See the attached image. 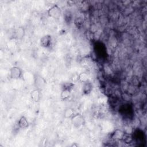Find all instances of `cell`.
Instances as JSON below:
<instances>
[{
  "label": "cell",
  "instance_id": "cell-8",
  "mask_svg": "<svg viewBox=\"0 0 147 147\" xmlns=\"http://www.w3.org/2000/svg\"><path fill=\"white\" fill-rule=\"evenodd\" d=\"M17 125H18V127L21 129H26L29 126V122H28L27 118L24 115L21 116L19 118V119L17 121Z\"/></svg>",
  "mask_w": 147,
  "mask_h": 147
},
{
  "label": "cell",
  "instance_id": "cell-10",
  "mask_svg": "<svg viewBox=\"0 0 147 147\" xmlns=\"http://www.w3.org/2000/svg\"><path fill=\"white\" fill-rule=\"evenodd\" d=\"M133 140H134V137L131 134L125 132V134L121 141L126 144H130L133 142Z\"/></svg>",
  "mask_w": 147,
  "mask_h": 147
},
{
  "label": "cell",
  "instance_id": "cell-14",
  "mask_svg": "<svg viewBox=\"0 0 147 147\" xmlns=\"http://www.w3.org/2000/svg\"><path fill=\"white\" fill-rule=\"evenodd\" d=\"M75 84L72 83V82H65L62 85V89H64V90H68L69 91H71L74 89V87H75Z\"/></svg>",
  "mask_w": 147,
  "mask_h": 147
},
{
  "label": "cell",
  "instance_id": "cell-1",
  "mask_svg": "<svg viewBox=\"0 0 147 147\" xmlns=\"http://www.w3.org/2000/svg\"><path fill=\"white\" fill-rule=\"evenodd\" d=\"M47 14L51 18L57 19L61 16L62 10L59 6L55 4L48 9Z\"/></svg>",
  "mask_w": 147,
  "mask_h": 147
},
{
  "label": "cell",
  "instance_id": "cell-2",
  "mask_svg": "<svg viewBox=\"0 0 147 147\" xmlns=\"http://www.w3.org/2000/svg\"><path fill=\"white\" fill-rule=\"evenodd\" d=\"M71 121L73 126L76 128L82 127L85 123V119L80 114H74L71 118Z\"/></svg>",
  "mask_w": 147,
  "mask_h": 147
},
{
  "label": "cell",
  "instance_id": "cell-11",
  "mask_svg": "<svg viewBox=\"0 0 147 147\" xmlns=\"http://www.w3.org/2000/svg\"><path fill=\"white\" fill-rule=\"evenodd\" d=\"M71 91L62 89L61 92L60 93V98L62 100H66L71 96Z\"/></svg>",
  "mask_w": 147,
  "mask_h": 147
},
{
  "label": "cell",
  "instance_id": "cell-5",
  "mask_svg": "<svg viewBox=\"0 0 147 147\" xmlns=\"http://www.w3.org/2000/svg\"><path fill=\"white\" fill-rule=\"evenodd\" d=\"M52 43V36L49 34L43 36L40 40V44L44 48H49L51 47Z\"/></svg>",
  "mask_w": 147,
  "mask_h": 147
},
{
  "label": "cell",
  "instance_id": "cell-6",
  "mask_svg": "<svg viewBox=\"0 0 147 147\" xmlns=\"http://www.w3.org/2000/svg\"><path fill=\"white\" fill-rule=\"evenodd\" d=\"M125 131L121 129H117L110 134V138L115 141H121Z\"/></svg>",
  "mask_w": 147,
  "mask_h": 147
},
{
  "label": "cell",
  "instance_id": "cell-7",
  "mask_svg": "<svg viewBox=\"0 0 147 147\" xmlns=\"http://www.w3.org/2000/svg\"><path fill=\"white\" fill-rule=\"evenodd\" d=\"M31 99L34 102H38L41 98V90L36 88L32 90L30 94Z\"/></svg>",
  "mask_w": 147,
  "mask_h": 147
},
{
  "label": "cell",
  "instance_id": "cell-3",
  "mask_svg": "<svg viewBox=\"0 0 147 147\" xmlns=\"http://www.w3.org/2000/svg\"><path fill=\"white\" fill-rule=\"evenodd\" d=\"M10 78L11 79L18 80L22 78V71L21 68L17 66L12 67L9 70Z\"/></svg>",
  "mask_w": 147,
  "mask_h": 147
},
{
  "label": "cell",
  "instance_id": "cell-9",
  "mask_svg": "<svg viewBox=\"0 0 147 147\" xmlns=\"http://www.w3.org/2000/svg\"><path fill=\"white\" fill-rule=\"evenodd\" d=\"M93 88V85L92 84L88 81L86 83H83V86L82 87V93L84 95H88L91 93Z\"/></svg>",
  "mask_w": 147,
  "mask_h": 147
},
{
  "label": "cell",
  "instance_id": "cell-16",
  "mask_svg": "<svg viewBox=\"0 0 147 147\" xmlns=\"http://www.w3.org/2000/svg\"><path fill=\"white\" fill-rule=\"evenodd\" d=\"M71 82H72V83H75V84L76 82H79V74H74V75L71 76Z\"/></svg>",
  "mask_w": 147,
  "mask_h": 147
},
{
  "label": "cell",
  "instance_id": "cell-12",
  "mask_svg": "<svg viewBox=\"0 0 147 147\" xmlns=\"http://www.w3.org/2000/svg\"><path fill=\"white\" fill-rule=\"evenodd\" d=\"M24 34H25V30L22 27H19L18 29H17L14 33L15 37L18 39H20L24 37Z\"/></svg>",
  "mask_w": 147,
  "mask_h": 147
},
{
  "label": "cell",
  "instance_id": "cell-18",
  "mask_svg": "<svg viewBox=\"0 0 147 147\" xmlns=\"http://www.w3.org/2000/svg\"><path fill=\"white\" fill-rule=\"evenodd\" d=\"M79 146V145H78V144H76L75 142L73 143V144L71 145V146H76V147H77V146Z\"/></svg>",
  "mask_w": 147,
  "mask_h": 147
},
{
  "label": "cell",
  "instance_id": "cell-4",
  "mask_svg": "<svg viewBox=\"0 0 147 147\" xmlns=\"http://www.w3.org/2000/svg\"><path fill=\"white\" fill-rule=\"evenodd\" d=\"M34 84L36 88L42 90L46 84V81L44 78L39 74H36L34 78Z\"/></svg>",
  "mask_w": 147,
  "mask_h": 147
},
{
  "label": "cell",
  "instance_id": "cell-13",
  "mask_svg": "<svg viewBox=\"0 0 147 147\" xmlns=\"http://www.w3.org/2000/svg\"><path fill=\"white\" fill-rule=\"evenodd\" d=\"M89 80V76L87 72H82L79 74V82L82 83H86Z\"/></svg>",
  "mask_w": 147,
  "mask_h": 147
},
{
  "label": "cell",
  "instance_id": "cell-17",
  "mask_svg": "<svg viewBox=\"0 0 147 147\" xmlns=\"http://www.w3.org/2000/svg\"><path fill=\"white\" fill-rule=\"evenodd\" d=\"M64 18H65V20L66 21H67V20L69 22H70V21L72 19V16H71V14L69 12V11H67L65 14H64Z\"/></svg>",
  "mask_w": 147,
  "mask_h": 147
},
{
  "label": "cell",
  "instance_id": "cell-15",
  "mask_svg": "<svg viewBox=\"0 0 147 147\" xmlns=\"http://www.w3.org/2000/svg\"><path fill=\"white\" fill-rule=\"evenodd\" d=\"M74 114V110L71 108L67 109L64 112V116L65 118H71Z\"/></svg>",
  "mask_w": 147,
  "mask_h": 147
}]
</instances>
